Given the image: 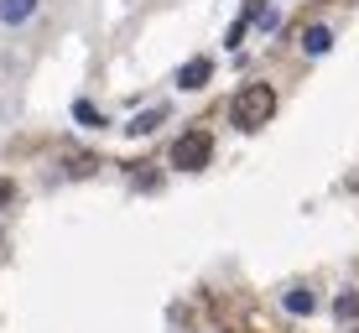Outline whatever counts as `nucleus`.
<instances>
[{
	"label": "nucleus",
	"mask_w": 359,
	"mask_h": 333,
	"mask_svg": "<svg viewBox=\"0 0 359 333\" xmlns=\"http://www.w3.org/2000/svg\"><path fill=\"white\" fill-rule=\"evenodd\" d=\"M229 115H234V125H240V130L271 125V115H276V89H271V83H261V79H255V83H240Z\"/></svg>",
	"instance_id": "f257e3e1"
},
{
	"label": "nucleus",
	"mask_w": 359,
	"mask_h": 333,
	"mask_svg": "<svg viewBox=\"0 0 359 333\" xmlns=\"http://www.w3.org/2000/svg\"><path fill=\"white\" fill-rule=\"evenodd\" d=\"M208 156H214V135H208V130H182L177 141H172V167H177V172L208 167Z\"/></svg>",
	"instance_id": "f03ea898"
},
{
	"label": "nucleus",
	"mask_w": 359,
	"mask_h": 333,
	"mask_svg": "<svg viewBox=\"0 0 359 333\" xmlns=\"http://www.w3.org/2000/svg\"><path fill=\"white\" fill-rule=\"evenodd\" d=\"M208 73H214V63H208V57H188V63H182L177 68V89H203V83H208Z\"/></svg>",
	"instance_id": "7ed1b4c3"
},
{
	"label": "nucleus",
	"mask_w": 359,
	"mask_h": 333,
	"mask_svg": "<svg viewBox=\"0 0 359 333\" xmlns=\"http://www.w3.org/2000/svg\"><path fill=\"white\" fill-rule=\"evenodd\" d=\"M261 16H266V0H245L240 21L229 27V47H240V42H245V32H250V21H261Z\"/></svg>",
	"instance_id": "20e7f679"
},
{
	"label": "nucleus",
	"mask_w": 359,
	"mask_h": 333,
	"mask_svg": "<svg viewBox=\"0 0 359 333\" xmlns=\"http://www.w3.org/2000/svg\"><path fill=\"white\" fill-rule=\"evenodd\" d=\"M36 16V0H0V21L6 27H21V21Z\"/></svg>",
	"instance_id": "39448f33"
},
{
	"label": "nucleus",
	"mask_w": 359,
	"mask_h": 333,
	"mask_svg": "<svg viewBox=\"0 0 359 333\" xmlns=\"http://www.w3.org/2000/svg\"><path fill=\"white\" fill-rule=\"evenodd\" d=\"M328 47H333V32H328V27H307V32H302V53H307V57H323Z\"/></svg>",
	"instance_id": "423d86ee"
},
{
	"label": "nucleus",
	"mask_w": 359,
	"mask_h": 333,
	"mask_svg": "<svg viewBox=\"0 0 359 333\" xmlns=\"http://www.w3.org/2000/svg\"><path fill=\"white\" fill-rule=\"evenodd\" d=\"M313 307H318V297H313V292H307V287H297V292H287V313H297V318H307V313H313Z\"/></svg>",
	"instance_id": "0eeeda50"
},
{
	"label": "nucleus",
	"mask_w": 359,
	"mask_h": 333,
	"mask_svg": "<svg viewBox=\"0 0 359 333\" xmlns=\"http://www.w3.org/2000/svg\"><path fill=\"white\" fill-rule=\"evenodd\" d=\"M162 120H167V109H146V115H135V125H126V130H130V135H151Z\"/></svg>",
	"instance_id": "6e6552de"
},
{
	"label": "nucleus",
	"mask_w": 359,
	"mask_h": 333,
	"mask_svg": "<svg viewBox=\"0 0 359 333\" xmlns=\"http://www.w3.org/2000/svg\"><path fill=\"white\" fill-rule=\"evenodd\" d=\"M354 313H359V297H354V292H344V297L333 302V318H339V323H349Z\"/></svg>",
	"instance_id": "1a4fd4ad"
},
{
	"label": "nucleus",
	"mask_w": 359,
	"mask_h": 333,
	"mask_svg": "<svg viewBox=\"0 0 359 333\" xmlns=\"http://www.w3.org/2000/svg\"><path fill=\"white\" fill-rule=\"evenodd\" d=\"M73 115H79L83 125H104V120H99V109H94L89 100H79V104H73Z\"/></svg>",
	"instance_id": "9d476101"
},
{
	"label": "nucleus",
	"mask_w": 359,
	"mask_h": 333,
	"mask_svg": "<svg viewBox=\"0 0 359 333\" xmlns=\"http://www.w3.org/2000/svg\"><path fill=\"white\" fill-rule=\"evenodd\" d=\"M68 172H79V177H89V172H94V156H73V162H68Z\"/></svg>",
	"instance_id": "9b49d317"
},
{
	"label": "nucleus",
	"mask_w": 359,
	"mask_h": 333,
	"mask_svg": "<svg viewBox=\"0 0 359 333\" xmlns=\"http://www.w3.org/2000/svg\"><path fill=\"white\" fill-rule=\"evenodd\" d=\"M6 203H16V182L0 177V208H6Z\"/></svg>",
	"instance_id": "f8f14e48"
}]
</instances>
